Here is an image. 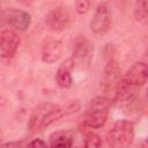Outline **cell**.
<instances>
[{
	"instance_id": "1",
	"label": "cell",
	"mask_w": 148,
	"mask_h": 148,
	"mask_svg": "<svg viewBox=\"0 0 148 148\" xmlns=\"http://www.w3.org/2000/svg\"><path fill=\"white\" fill-rule=\"evenodd\" d=\"M66 113L65 109L60 108L59 105L51 104V103H44L38 105L34 109V111L30 114L28 128L31 133L39 132L44 130L45 127L50 126L56 120L60 119Z\"/></svg>"
},
{
	"instance_id": "2",
	"label": "cell",
	"mask_w": 148,
	"mask_h": 148,
	"mask_svg": "<svg viewBox=\"0 0 148 148\" xmlns=\"http://www.w3.org/2000/svg\"><path fill=\"white\" fill-rule=\"evenodd\" d=\"M134 140V125L130 120H118L106 133L110 148H128Z\"/></svg>"
},
{
	"instance_id": "3",
	"label": "cell",
	"mask_w": 148,
	"mask_h": 148,
	"mask_svg": "<svg viewBox=\"0 0 148 148\" xmlns=\"http://www.w3.org/2000/svg\"><path fill=\"white\" fill-rule=\"evenodd\" d=\"M110 106L111 99L106 96H97L91 99L84 117L86 125L91 128L102 127L108 119Z\"/></svg>"
},
{
	"instance_id": "4",
	"label": "cell",
	"mask_w": 148,
	"mask_h": 148,
	"mask_svg": "<svg viewBox=\"0 0 148 148\" xmlns=\"http://www.w3.org/2000/svg\"><path fill=\"white\" fill-rule=\"evenodd\" d=\"M111 24V13L106 3L102 2L96 7L94 16L90 22V29L94 35L103 36L108 32Z\"/></svg>"
},
{
	"instance_id": "5",
	"label": "cell",
	"mask_w": 148,
	"mask_h": 148,
	"mask_svg": "<svg viewBox=\"0 0 148 148\" xmlns=\"http://www.w3.org/2000/svg\"><path fill=\"white\" fill-rule=\"evenodd\" d=\"M45 23L51 30L60 31L71 25L72 15L67 7L59 6L49 12V14L45 17Z\"/></svg>"
},
{
	"instance_id": "6",
	"label": "cell",
	"mask_w": 148,
	"mask_h": 148,
	"mask_svg": "<svg viewBox=\"0 0 148 148\" xmlns=\"http://www.w3.org/2000/svg\"><path fill=\"white\" fill-rule=\"evenodd\" d=\"M1 21L3 23L10 24L13 28L17 30L23 31L29 28L31 23V16L29 13L22 9L7 8V9H3L1 13Z\"/></svg>"
},
{
	"instance_id": "7",
	"label": "cell",
	"mask_w": 148,
	"mask_h": 148,
	"mask_svg": "<svg viewBox=\"0 0 148 148\" xmlns=\"http://www.w3.org/2000/svg\"><path fill=\"white\" fill-rule=\"evenodd\" d=\"M123 80L131 87H139L148 82V64L134 62L123 76Z\"/></svg>"
},
{
	"instance_id": "8",
	"label": "cell",
	"mask_w": 148,
	"mask_h": 148,
	"mask_svg": "<svg viewBox=\"0 0 148 148\" xmlns=\"http://www.w3.org/2000/svg\"><path fill=\"white\" fill-rule=\"evenodd\" d=\"M18 36L9 29H5L0 32V54L2 58H12L18 47Z\"/></svg>"
},
{
	"instance_id": "9",
	"label": "cell",
	"mask_w": 148,
	"mask_h": 148,
	"mask_svg": "<svg viewBox=\"0 0 148 148\" xmlns=\"http://www.w3.org/2000/svg\"><path fill=\"white\" fill-rule=\"evenodd\" d=\"M62 52V44L53 37H46L42 44V60L47 64L56 62Z\"/></svg>"
},
{
	"instance_id": "10",
	"label": "cell",
	"mask_w": 148,
	"mask_h": 148,
	"mask_svg": "<svg viewBox=\"0 0 148 148\" xmlns=\"http://www.w3.org/2000/svg\"><path fill=\"white\" fill-rule=\"evenodd\" d=\"M92 53H94V45L91 44V42L88 40L87 38H81L75 44L72 60L74 61V64L77 65H88L91 60Z\"/></svg>"
},
{
	"instance_id": "11",
	"label": "cell",
	"mask_w": 148,
	"mask_h": 148,
	"mask_svg": "<svg viewBox=\"0 0 148 148\" xmlns=\"http://www.w3.org/2000/svg\"><path fill=\"white\" fill-rule=\"evenodd\" d=\"M74 67V61L72 59L65 60L56 73V82L60 88H69L72 86L71 71Z\"/></svg>"
},
{
	"instance_id": "12",
	"label": "cell",
	"mask_w": 148,
	"mask_h": 148,
	"mask_svg": "<svg viewBox=\"0 0 148 148\" xmlns=\"http://www.w3.org/2000/svg\"><path fill=\"white\" fill-rule=\"evenodd\" d=\"M72 135L66 131H57L50 136V148H72Z\"/></svg>"
},
{
	"instance_id": "13",
	"label": "cell",
	"mask_w": 148,
	"mask_h": 148,
	"mask_svg": "<svg viewBox=\"0 0 148 148\" xmlns=\"http://www.w3.org/2000/svg\"><path fill=\"white\" fill-rule=\"evenodd\" d=\"M134 16L136 20H145L148 17V1H139L135 3Z\"/></svg>"
},
{
	"instance_id": "14",
	"label": "cell",
	"mask_w": 148,
	"mask_h": 148,
	"mask_svg": "<svg viewBox=\"0 0 148 148\" xmlns=\"http://www.w3.org/2000/svg\"><path fill=\"white\" fill-rule=\"evenodd\" d=\"M99 147H101V138L94 132H88L84 136V148H99Z\"/></svg>"
},
{
	"instance_id": "15",
	"label": "cell",
	"mask_w": 148,
	"mask_h": 148,
	"mask_svg": "<svg viewBox=\"0 0 148 148\" xmlns=\"http://www.w3.org/2000/svg\"><path fill=\"white\" fill-rule=\"evenodd\" d=\"M89 7H90V2L87 1V0H80V1H77L76 5H75V9H76V12H77L79 14H84V13H87L88 9H89Z\"/></svg>"
},
{
	"instance_id": "16",
	"label": "cell",
	"mask_w": 148,
	"mask_h": 148,
	"mask_svg": "<svg viewBox=\"0 0 148 148\" xmlns=\"http://www.w3.org/2000/svg\"><path fill=\"white\" fill-rule=\"evenodd\" d=\"M28 148H49V147H47V145H46L43 140H40V139H35V140H32V141L28 145Z\"/></svg>"
},
{
	"instance_id": "17",
	"label": "cell",
	"mask_w": 148,
	"mask_h": 148,
	"mask_svg": "<svg viewBox=\"0 0 148 148\" xmlns=\"http://www.w3.org/2000/svg\"><path fill=\"white\" fill-rule=\"evenodd\" d=\"M1 148H22L21 142H7L3 143Z\"/></svg>"
},
{
	"instance_id": "18",
	"label": "cell",
	"mask_w": 148,
	"mask_h": 148,
	"mask_svg": "<svg viewBox=\"0 0 148 148\" xmlns=\"http://www.w3.org/2000/svg\"><path fill=\"white\" fill-rule=\"evenodd\" d=\"M141 148H148V138L142 142V145H141Z\"/></svg>"
},
{
	"instance_id": "19",
	"label": "cell",
	"mask_w": 148,
	"mask_h": 148,
	"mask_svg": "<svg viewBox=\"0 0 148 148\" xmlns=\"http://www.w3.org/2000/svg\"><path fill=\"white\" fill-rule=\"evenodd\" d=\"M147 96H148V89H147Z\"/></svg>"
}]
</instances>
